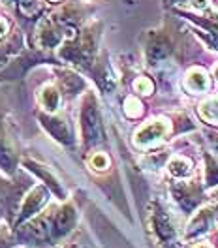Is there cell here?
Instances as JSON below:
<instances>
[{"instance_id": "cell-1", "label": "cell", "mask_w": 218, "mask_h": 248, "mask_svg": "<svg viewBox=\"0 0 218 248\" xmlns=\"http://www.w3.org/2000/svg\"><path fill=\"white\" fill-rule=\"evenodd\" d=\"M64 34H66V27H62L57 19H44L36 32V44L44 49L57 47L64 40Z\"/></svg>"}, {"instance_id": "cell-2", "label": "cell", "mask_w": 218, "mask_h": 248, "mask_svg": "<svg viewBox=\"0 0 218 248\" xmlns=\"http://www.w3.org/2000/svg\"><path fill=\"white\" fill-rule=\"evenodd\" d=\"M47 202H49V190H47L46 186H36V188H32V192L25 198V202L21 205L17 222L21 224V222H25V220H29L31 217H34Z\"/></svg>"}, {"instance_id": "cell-3", "label": "cell", "mask_w": 218, "mask_h": 248, "mask_svg": "<svg viewBox=\"0 0 218 248\" xmlns=\"http://www.w3.org/2000/svg\"><path fill=\"white\" fill-rule=\"evenodd\" d=\"M83 121V134L87 143H98L102 141V123H100V115L94 108V104H87L81 115Z\"/></svg>"}, {"instance_id": "cell-4", "label": "cell", "mask_w": 218, "mask_h": 248, "mask_svg": "<svg viewBox=\"0 0 218 248\" xmlns=\"http://www.w3.org/2000/svg\"><path fill=\"white\" fill-rule=\"evenodd\" d=\"M166 132H168V126H166L164 121H151V123L145 124L140 132L136 134V143H138L140 147L153 145V143H156Z\"/></svg>"}, {"instance_id": "cell-5", "label": "cell", "mask_w": 218, "mask_h": 248, "mask_svg": "<svg viewBox=\"0 0 218 248\" xmlns=\"http://www.w3.org/2000/svg\"><path fill=\"white\" fill-rule=\"evenodd\" d=\"M49 232H51V228H49V222L46 218H36V220L29 222L27 226H23L19 230V235L27 241H34V243L40 245L49 237Z\"/></svg>"}, {"instance_id": "cell-6", "label": "cell", "mask_w": 218, "mask_h": 248, "mask_svg": "<svg viewBox=\"0 0 218 248\" xmlns=\"http://www.w3.org/2000/svg\"><path fill=\"white\" fill-rule=\"evenodd\" d=\"M42 123L46 126V130L61 143H72V130L68 128V124L62 119H55V117H42Z\"/></svg>"}, {"instance_id": "cell-7", "label": "cell", "mask_w": 218, "mask_h": 248, "mask_svg": "<svg viewBox=\"0 0 218 248\" xmlns=\"http://www.w3.org/2000/svg\"><path fill=\"white\" fill-rule=\"evenodd\" d=\"M74 224H76V211L68 205V207H64L62 211L59 213V217L55 220V233L57 235H66V233L70 232L72 228H74Z\"/></svg>"}, {"instance_id": "cell-8", "label": "cell", "mask_w": 218, "mask_h": 248, "mask_svg": "<svg viewBox=\"0 0 218 248\" xmlns=\"http://www.w3.org/2000/svg\"><path fill=\"white\" fill-rule=\"evenodd\" d=\"M168 53H170V46H168V42H166L164 38H155V40L149 44V47H147V55H149L151 64L166 59Z\"/></svg>"}, {"instance_id": "cell-9", "label": "cell", "mask_w": 218, "mask_h": 248, "mask_svg": "<svg viewBox=\"0 0 218 248\" xmlns=\"http://www.w3.org/2000/svg\"><path fill=\"white\" fill-rule=\"evenodd\" d=\"M27 166H29V170L31 171H34L36 175H40L44 181H46V185H49V188L57 194V196H64V190L61 188V185H59V181L49 173V171H46V170H42L40 166H36V164H32V162H27Z\"/></svg>"}, {"instance_id": "cell-10", "label": "cell", "mask_w": 218, "mask_h": 248, "mask_svg": "<svg viewBox=\"0 0 218 248\" xmlns=\"http://www.w3.org/2000/svg\"><path fill=\"white\" fill-rule=\"evenodd\" d=\"M14 168H16V158H14V155H12L8 143L4 141V136L0 134V170L12 173Z\"/></svg>"}, {"instance_id": "cell-11", "label": "cell", "mask_w": 218, "mask_h": 248, "mask_svg": "<svg viewBox=\"0 0 218 248\" xmlns=\"http://www.w3.org/2000/svg\"><path fill=\"white\" fill-rule=\"evenodd\" d=\"M187 87L192 93H202L207 89V76L202 70H192L187 78Z\"/></svg>"}, {"instance_id": "cell-12", "label": "cell", "mask_w": 218, "mask_h": 248, "mask_svg": "<svg viewBox=\"0 0 218 248\" xmlns=\"http://www.w3.org/2000/svg\"><path fill=\"white\" fill-rule=\"evenodd\" d=\"M155 226H156V233H158V237H160L162 241H170V239H173V228L166 215L158 213V215L155 217Z\"/></svg>"}, {"instance_id": "cell-13", "label": "cell", "mask_w": 218, "mask_h": 248, "mask_svg": "<svg viewBox=\"0 0 218 248\" xmlns=\"http://www.w3.org/2000/svg\"><path fill=\"white\" fill-rule=\"evenodd\" d=\"M40 100H42V106H44L49 113H53L55 109L59 108L61 96H59V93H57L53 87H46V89L40 93Z\"/></svg>"}, {"instance_id": "cell-14", "label": "cell", "mask_w": 218, "mask_h": 248, "mask_svg": "<svg viewBox=\"0 0 218 248\" xmlns=\"http://www.w3.org/2000/svg\"><path fill=\"white\" fill-rule=\"evenodd\" d=\"M170 173H171L173 177H187L188 173H190V162H188L187 158H181V156H177V158H173L171 162H170Z\"/></svg>"}, {"instance_id": "cell-15", "label": "cell", "mask_w": 218, "mask_h": 248, "mask_svg": "<svg viewBox=\"0 0 218 248\" xmlns=\"http://www.w3.org/2000/svg\"><path fill=\"white\" fill-rule=\"evenodd\" d=\"M202 115L207 121H218V100H209L202 106Z\"/></svg>"}, {"instance_id": "cell-16", "label": "cell", "mask_w": 218, "mask_h": 248, "mask_svg": "<svg viewBox=\"0 0 218 248\" xmlns=\"http://www.w3.org/2000/svg\"><path fill=\"white\" fill-rule=\"evenodd\" d=\"M19 10L25 16H36L40 10V4H38V0H19Z\"/></svg>"}, {"instance_id": "cell-17", "label": "cell", "mask_w": 218, "mask_h": 248, "mask_svg": "<svg viewBox=\"0 0 218 248\" xmlns=\"http://www.w3.org/2000/svg\"><path fill=\"white\" fill-rule=\"evenodd\" d=\"M126 115L128 117H138V115H141V104L136 98H128L126 100Z\"/></svg>"}, {"instance_id": "cell-18", "label": "cell", "mask_w": 218, "mask_h": 248, "mask_svg": "<svg viewBox=\"0 0 218 248\" xmlns=\"http://www.w3.org/2000/svg\"><path fill=\"white\" fill-rule=\"evenodd\" d=\"M79 87H83V83H81L79 78H76V76H66L64 78V89L68 93H76Z\"/></svg>"}, {"instance_id": "cell-19", "label": "cell", "mask_w": 218, "mask_h": 248, "mask_svg": "<svg viewBox=\"0 0 218 248\" xmlns=\"http://www.w3.org/2000/svg\"><path fill=\"white\" fill-rule=\"evenodd\" d=\"M136 89L141 91L143 94H149L153 91V83H151L149 79H138V81H136Z\"/></svg>"}, {"instance_id": "cell-20", "label": "cell", "mask_w": 218, "mask_h": 248, "mask_svg": "<svg viewBox=\"0 0 218 248\" xmlns=\"http://www.w3.org/2000/svg\"><path fill=\"white\" fill-rule=\"evenodd\" d=\"M93 166H96V170H104V168H108V158L102 155H96L93 158Z\"/></svg>"}, {"instance_id": "cell-21", "label": "cell", "mask_w": 218, "mask_h": 248, "mask_svg": "<svg viewBox=\"0 0 218 248\" xmlns=\"http://www.w3.org/2000/svg\"><path fill=\"white\" fill-rule=\"evenodd\" d=\"M192 4H194L196 8H205V6H207V2H205V0H192Z\"/></svg>"}, {"instance_id": "cell-22", "label": "cell", "mask_w": 218, "mask_h": 248, "mask_svg": "<svg viewBox=\"0 0 218 248\" xmlns=\"http://www.w3.org/2000/svg\"><path fill=\"white\" fill-rule=\"evenodd\" d=\"M215 76L218 78V66H217V70H215Z\"/></svg>"}, {"instance_id": "cell-23", "label": "cell", "mask_w": 218, "mask_h": 248, "mask_svg": "<svg viewBox=\"0 0 218 248\" xmlns=\"http://www.w3.org/2000/svg\"><path fill=\"white\" fill-rule=\"evenodd\" d=\"M196 248H209V247H205V245H202V247H196Z\"/></svg>"}, {"instance_id": "cell-24", "label": "cell", "mask_w": 218, "mask_h": 248, "mask_svg": "<svg viewBox=\"0 0 218 248\" xmlns=\"http://www.w3.org/2000/svg\"><path fill=\"white\" fill-rule=\"evenodd\" d=\"M51 2H59V0H51Z\"/></svg>"}]
</instances>
